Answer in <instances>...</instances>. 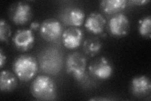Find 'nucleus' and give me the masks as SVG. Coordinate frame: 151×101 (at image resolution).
<instances>
[{"mask_svg":"<svg viewBox=\"0 0 151 101\" xmlns=\"http://www.w3.org/2000/svg\"><path fill=\"white\" fill-rule=\"evenodd\" d=\"M31 93L39 100H53L57 95V88L54 81L48 76H38L33 81Z\"/></svg>","mask_w":151,"mask_h":101,"instance_id":"nucleus-1","label":"nucleus"},{"mask_svg":"<svg viewBox=\"0 0 151 101\" xmlns=\"http://www.w3.org/2000/svg\"><path fill=\"white\" fill-rule=\"evenodd\" d=\"M13 70L21 81H28L34 78L37 73V61L31 55H21L13 61Z\"/></svg>","mask_w":151,"mask_h":101,"instance_id":"nucleus-2","label":"nucleus"},{"mask_svg":"<svg viewBox=\"0 0 151 101\" xmlns=\"http://www.w3.org/2000/svg\"><path fill=\"white\" fill-rule=\"evenodd\" d=\"M87 60L83 54L78 52L69 54L65 61L67 73L78 81L86 78Z\"/></svg>","mask_w":151,"mask_h":101,"instance_id":"nucleus-3","label":"nucleus"},{"mask_svg":"<svg viewBox=\"0 0 151 101\" xmlns=\"http://www.w3.org/2000/svg\"><path fill=\"white\" fill-rule=\"evenodd\" d=\"M88 69L93 76L100 80L109 78L113 72L111 62L105 57H99L93 61L89 66Z\"/></svg>","mask_w":151,"mask_h":101,"instance_id":"nucleus-4","label":"nucleus"},{"mask_svg":"<svg viewBox=\"0 0 151 101\" xmlns=\"http://www.w3.org/2000/svg\"><path fill=\"white\" fill-rule=\"evenodd\" d=\"M9 17L12 22L17 25L25 24L32 17V7L25 2H18L10 8Z\"/></svg>","mask_w":151,"mask_h":101,"instance_id":"nucleus-5","label":"nucleus"},{"mask_svg":"<svg viewBox=\"0 0 151 101\" xmlns=\"http://www.w3.org/2000/svg\"><path fill=\"white\" fill-rule=\"evenodd\" d=\"M130 28L128 17L124 13H118L113 15L108 23V29L110 33L115 37H122L127 34Z\"/></svg>","mask_w":151,"mask_h":101,"instance_id":"nucleus-6","label":"nucleus"},{"mask_svg":"<svg viewBox=\"0 0 151 101\" xmlns=\"http://www.w3.org/2000/svg\"><path fill=\"white\" fill-rule=\"evenodd\" d=\"M40 33L45 40L55 41L63 35V27L60 23L55 19H47L40 25Z\"/></svg>","mask_w":151,"mask_h":101,"instance_id":"nucleus-7","label":"nucleus"},{"mask_svg":"<svg viewBox=\"0 0 151 101\" xmlns=\"http://www.w3.org/2000/svg\"><path fill=\"white\" fill-rule=\"evenodd\" d=\"M14 46L21 52L31 49L35 42V36L30 29L18 30L12 39Z\"/></svg>","mask_w":151,"mask_h":101,"instance_id":"nucleus-8","label":"nucleus"},{"mask_svg":"<svg viewBox=\"0 0 151 101\" xmlns=\"http://www.w3.org/2000/svg\"><path fill=\"white\" fill-rule=\"evenodd\" d=\"M83 32L78 27H72L64 31L62 35L64 46L69 49H75L81 45Z\"/></svg>","mask_w":151,"mask_h":101,"instance_id":"nucleus-9","label":"nucleus"},{"mask_svg":"<svg viewBox=\"0 0 151 101\" xmlns=\"http://www.w3.org/2000/svg\"><path fill=\"white\" fill-rule=\"evenodd\" d=\"M130 89L132 94L136 97H145L150 93V80L145 75L136 76L132 80Z\"/></svg>","mask_w":151,"mask_h":101,"instance_id":"nucleus-10","label":"nucleus"},{"mask_svg":"<svg viewBox=\"0 0 151 101\" xmlns=\"http://www.w3.org/2000/svg\"><path fill=\"white\" fill-rule=\"evenodd\" d=\"M106 19L101 13L93 12L87 17L84 26L87 31L94 34H101L106 26Z\"/></svg>","mask_w":151,"mask_h":101,"instance_id":"nucleus-11","label":"nucleus"},{"mask_svg":"<svg viewBox=\"0 0 151 101\" xmlns=\"http://www.w3.org/2000/svg\"><path fill=\"white\" fill-rule=\"evenodd\" d=\"M85 14L81 8H72L69 9L64 15V21L68 25L78 27L83 23Z\"/></svg>","mask_w":151,"mask_h":101,"instance_id":"nucleus-12","label":"nucleus"},{"mask_svg":"<svg viewBox=\"0 0 151 101\" xmlns=\"http://www.w3.org/2000/svg\"><path fill=\"white\" fill-rule=\"evenodd\" d=\"M18 84L16 75L8 70H3L0 74V89L1 92H12Z\"/></svg>","mask_w":151,"mask_h":101,"instance_id":"nucleus-13","label":"nucleus"},{"mask_svg":"<svg viewBox=\"0 0 151 101\" xmlns=\"http://www.w3.org/2000/svg\"><path fill=\"white\" fill-rule=\"evenodd\" d=\"M100 8L106 15L120 13L127 6L125 0H103L100 2Z\"/></svg>","mask_w":151,"mask_h":101,"instance_id":"nucleus-14","label":"nucleus"},{"mask_svg":"<svg viewBox=\"0 0 151 101\" xmlns=\"http://www.w3.org/2000/svg\"><path fill=\"white\" fill-rule=\"evenodd\" d=\"M102 43L96 37H89L83 43V51L86 55L94 57L101 51Z\"/></svg>","mask_w":151,"mask_h":101,"instance_id":"nucleus-15","label":"nucleus"},{"mask_svg":"<svg viewBox=\"0 0 151 101\" xmlns=\"http://www.w3.org/2000/svg\"><path fill=\"white\" fill-rule=\"evenodd\" d=\"M139 32L140 35L144 37H151V18L150 15L144 17L140 21Z\"/></svg>","mask_w":151,"mask_h":101,"instance_id":"nucleus-16","label":"nucleus"},{"mask_svg":"<svg viewBox=\"0 0 151 101\" xmlns=\"http://www.w3.org/2000/svg\"><path fill=\"white\" fill-rule=\"evenodd\" d=\"M12 34L11 27L3 19L0 20V39L1 42H6Z\"/></svg>","mask_w":151,"mask_h":101,"instance_id":"nucleus-17","label":"nucleus"},{"mask_svg":"<svg viewBox=\"0 0 151 101\" xmlns=\"http://www.w3.org/2000/svg\"><path fill=\"white\" fill-rule=\"evenodd\" d=\"M6 62V56L2 49H0V68H2Z\"/></svg>","mask_w":151,"mask_h":101,"instance_id":"nucleus-18","label":"nucleus"},{"mask_svg":"<svg viewBox=\"0 0 151 101\" xmlns=\"http://www.w3.org/2000/svg\"><path fill=\"white\" fill-rule=\"evenodd\" d=\"M40 27V23L38 22H33L31 23L30 26V29L32 31H37V29H39Z\"/></svg>","mask_w":151,"mask_h":101,"instance_id":"nucleus-19","label":"nucleus"},{"mask_svg":"<svg viewBox=\"0 0 151 101\" xmlns=\"http://www.w3.org/2000/svg\"><path fill=\"white\" fill-rule=\"evenodd\" d=\"M134 3H135V4H139L140 5L141 4H142L143 3H148L149 2V1H132Z\"/></svg>","mask_w":151,"mask_h":101,"instance_id":"nucleus-20","label":"nucleus"}]
</instances>
